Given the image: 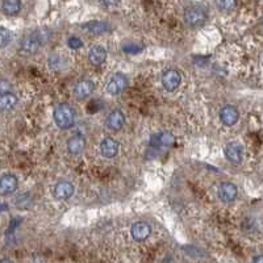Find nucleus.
I'll list each match as a JSON object with an SVG mask.
<instances>
[{"instance_id":"2eb2a0df","label":"nucleus","mask_w":263,"mask_h":263,"mask_svg":"<svg viewBox=\"0 0 263 263\" xmlns=\"http://www.w3.org/2000/svg\"><path fill=\"white\" fill-rule=\"evenodd\" d=\"M86 145H87L86 137L83 134H75L67 140V151L73 155H79L84 151Z\"/></svg>"},{"instance_id":"5701e85b","label":"nucleus","mask_w":263,"mask_h":263,"mask_svg":"<svg viewBox=\"0 0 263 263\" xmlns=\"http://www.w3.org/2000/svg\"><path fill=\"white\" fill-rule=\"evenodd\" d=\"M12 41V32L6 27H0V49L7 48Z\"/></svg>"},{"instance_id":"9d476101","label":"nucleus","mask_w":263,"mask_h":263,"mask_svg":"<svg viewBox=\"0 0 263 263\" xmlns=\"http://www.w3.org/2000/svg\"><path fill=\"white\" fill-rule=\"evenodd\" d=\"M120 151L119 141H116L112 137H105L100 142V154L107 159H113L117 157Z\"/></svg>"},{"instance_id":"0eeeda50","label":"nucleus","mask_w":263,"mask_h":263,"mask_svg":"<svg viewBox=\"0 0 263 263\" xmlns=\"http://www.w3.org/2000/svg\"><path fill=\"white\" fill-rule=\"evenodd\" d=\"M75 187L69 180H60L53 187V196L57 200H69L73 197Z\"/></svg>"},{"instance_id":"4468645a","label":"nucleus","mask_w":263,"mask_h":263,"mask_svg":"<svg viewBox=\"0 0 263 263\" xmlns=\"http://www.w3.org/2000/svg\"><path fill=\"white\" fill-rule=\"evenodd\" d=\"M125 115L123 113V111L120 109H115L112 112L107 116V120H105V124L108 126L109 129L113 130V132H119L124 128L125 125Z\"/></svg>"},{"instance_id":"1a4fd4ad","label":"nucleus","mask_w":263,"mask_h":263,"mask_svg":"<svg viewBox=\"0 0 263 263\" xmlns=\"http://www.w3.org/2000/svg\"><path fill=\"white\" fill-rule=\"evenodd\" d=\"M225 157L233 165H241L243 161V147L238 142H229L224 149Z\"/></svg>"},{"instance_id":"412c9836","label":"nucleus","mask_w":263,"mask_h":263,"mask_svg":"<svg viewBox=\"0 0 263 263\" xmlns=\"http://www.w3.org/2000/svg\"><path fill=\"white\" fill-rule=\"evenodd\" d=\"M65 63H66V60H65V57H62L61 54H58V53H53V54H50L49 67L53 71L62 70L63 67H65Z\"/></svg>"},{"instance_id":"cd10ccee","label":"nucleus","mask_w":263,"mask_h":263,"mask_svg":"<svg viewBox=\"0 0 263 263\" xmlns=\"http://www.w3.org/2000/svg\"><path fill=\"white\" fill-rule=\"evenodd\" d=\"M0 263H14V260L8 259V258H3V259H0Z\"/></svg>"},{"instance_id":"a211bd4d","label":"nucleus","mask_w":263,"mask_h":263,"mask_svg":"<svg viewBox=\"0 0 263 263\" xmlns=\"http://www.w3.org/2000/svg\"><path fill=\"white\" fill-rule=\"evenodd\" d=\"M2 11L6 16H16L21 11V0H3Z\"/></svg>"},{"instance_id":"6e6552de","label":"nucleus","mask_w":263,"mask_h":263,"mask_svg":"<svg viewBox=\"0 0 263 263\" xmlns=\"http://www.w3.org/2000/svg\"><path fill=\"white\" fill-rule=\"evenodd\" d=\"M95 88H96V84L91 79H84V81L78 82L77 86L74 87V96L77 100L82 102V100H86L94 94Z\"/></svg>"},{"instance_id":"393cba45","label":"nucleus","mask_w":263,"mask_h":263,"mask_svg":"<svg viewBox=\"0 0 263 263\" xmlns=\"http://www.w3.org/2000/svg\"><path fill=\"white\" fill-rule=\"evenodd\" d=\"M11 91V84L7 81H0V94Z\"/></svg>"},{"instance_id":"dca6fc26","label":"nucleus","mask_w":263,"mask_h":263,"mask_svg":"<svg viewBox=\"0 0 263 263\" xmlns=\"http://www.w3.org/2000/svg\"><path fill=\"white\" fill-rule=\"evenodd\" d=\"M88 61L92 66H102L107 61V50L102 45H94L88 52Z\"/></svg>"},{"instance_id":"9b49d317","label":"nucleus","mask_w":263,"mask_h":263,"mask_svg":"<svg viewBox=\"0 0 263 263\" xmlns=\"http://www.w3.org/2000/svg\"><path fill=\"white\" fill-rule=\"evenodd\" d=\"M19 187V179L14 174H4L0 176V195L8 196L16 192Z\"/></svg>"},{"instance_id":"ddd939ff","label":"nucleus","mask_w":263,"mask_h":263,"mask_svg":"<svg viewBox=\"0 0 263 263\" xmlns=\"http://www.w3.org/2000/svg\"><path fill=\"white\" fill-rule=\"evenodd\" d=\"M220 120L225 126H233L238 123L239 112L234 105H224L220 109Z\"/></svg>"},{"instance_id":"f03ea898","label":"nucleus","mask_w":263,"mask_h":263,"mask_svg":"<svg viewBox=\"0 0 263 263\" xmlns=\"http://www.w3.org/2000/svg\"><path fill=\"white\" fill-rule=\"evenodd\" d=\"M42 39L44 37H42V35H40V32H35V33L25 36L24 39L20 41V45H19V56L32 57L37 54L41 49V46L44 45V40Z\"/></svg>"},{"instance_id":"4be33fe9","label":"nucleus","mask_w":263,"mask_h":263,"mask_svg":"<svg viewBox=\"0 0 263 263\" xmlns=\"http://www.w3.org/2000/svg\"><path fill=\"white\" fill-rule=\"evenodd\" d=\"M216 7L222 12H230V11L235 10L238 0H214Z\"/></svg>"},{"instance_id":"7ed1b4c3","label":"nucleus","mask_w":263,"mask_h":263,"mask_svg":"<svg viewBox=\"0 0 263 263\" xmlns=\"http://www.w3.org/2000/svg\"><path fill=\"white\" fill-rule=\"evenodd\" d=\"M208 20V12L204 7L200 6H193V7L187 8L184 12V23L187 27L192 29L201 28Z\"/></svg>"},{"instance_id":"bb28decb","label":"nucleus","mask_w":263,"mask_h":263,"mask_svg":"<svg viewBox=\"0 0 263 263\" xmlns=\"http://www.w3.org/2000/svg\"><path fill=\"white\" fill-rule=\"evenodd\" d=\"M251 263H263V256L262 255H256Z\"/></svg>"},{"instance_id":"f3484780","label":"nucleus","mask_w":263,"mask_h":263,"mask_svg":"<svg viewBox=\"0 0 263 263\" xmlns=\"http://www.w3.org/2000/svg\"><path fill=\"white\" fill-rule=\"evenodd\" d=\"M19 104V98L12 91L0 94V112H10Z\"/></svg>"},{"instance_id":"b1692460","label":"nucleus","mask_w":263,"mask_h":263,"mask_svg":"<svg viewBox=\"0 0 263 263\" xmlns=\"http://www.w3.org/2000/svg\"><path fill=\"white\" fill-rule=\"evenodd\" d=\"M67 45H69L70 49L78 50V49H81L82 46H83V41H82L81 39H78V37H70L69 41H67Z\"/></svg>"},{"instance_id":"aec40b11","label":"nucleus","mask_w":263,"mask_h":263,"mask_svg":"<svg viewBox=\"0 0 263 263\" xmlns=\"http://www.w3.org/2000/svg\"><path fill=\"white\" fill-rule=\"evenodd\" d=\"M154 140L155 144H158L159 146L170 147L175 144V137H174L172 133H170V132H161V133L154 137Z\"/></svg>"},{"instance_id":"6ab92c4d","label":"nucleus","mask_w":263,"mask_h":263,"mask_svg":"<svg viewBox=\"0 0 263 263\" xmlns=\"http://www.w3.org/2000/svg\"><path fill=\"white\" fill-rule=\"evenodd\" d=\"M83 29L91 35H103L108 31V24L103 21H90L83 25Z\"/></svg>"},{"instance_id":"20e7f679","label":"nucleus","mask_w":263,"mask_h":263,"mask_svg":"<svg viewBox=\"0 0 263 263\" xmlns=\"http://www.w3.org/2000/svg\"><path fill=\"white\" fill-rule=\"evenodd\" d=\"M129 86V79L126 75H124L123 73H117L115 75L111 77V79L108 81L105 90L111 96H117V95L123 94L126 88Z\"/></svg>"},{"instance_id":"39448f33","label":"nucleus","mask_w":263,"mask_h":263,"mask_svg":"<svg viewBox=\"0 0 263 263\" xmlns=\"http://www.w3.org/2000/svg\"><path fill=\"white\" fill-rule=\"evenodd\" d=\"M183 77L180 71L175 70V69H168L165 73L162 74V86L166 91L172 92L178 90L182 84Z\"/></svg>"},{"instance_id":"423d86ee","label":"nucleus","mask_w":263,"mask_h":263,"mask_svg":"<svg viewBox=\"0 0 263 263\" xmlns=\"http://www.w3.org/2000/svg\"><path fill=\"white\" fill-rule=\"evenodd\" d=\"M217 196L222 203H233L238 196V188L234 183L222 182L217 188Z\"/></svg>"},{"instance_id":"f8f14e48","label":"nucleus","mask_w":263,"mask_h":263,"mask_svg":"<svg viewBox=\"0 0 263 263\" xmlns=\"http://www.w3.org/2000/svg\"><path fill=\"white\" fill-rule=\"evenodd\" d=\"M132 238L137 242L146 241L151 234V226L145 221H137L130 228Z\"/></svg>"},{"instance_id":"f257e3e1","label":"nucleus","mask_w":263,"mask_h":263,"mask_svg":"<svg viewBox=\"0 0 263 263\" xmlns=\"http://www.w3.org/2000/svg\"><path fill=\"white\" fill-rule=\"evenodd\" d=\"M53 119L60 129H71L75 124V111L69 103H61L54 108Z\"/></svg>"},{"instance_id":"a878e982","label":"nucleus","mask_w":263,"mask_h":263,"mask_svg":"<svg viewBox=\"0 0 263 263\" xmlns=\"http://www.w3.org/2000/svg\"><path fill=\"white\" fill-rule=\"evenodd\" d=\"M121 0H103V3L107 6V7H117L120 4Z\"/></svg>"}]
</instances>
